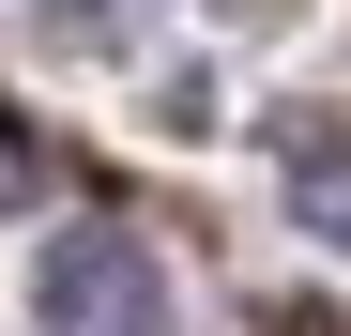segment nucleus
Here are the masks:
<instances>
[{"instance_id":"1","label":"nucleus","mask_w":351,"mask_h":336,"mask_svg":"<svg viewBox=\"0 0 351 336\" xmlns=\"http://www.w3.org/2000/svg\"><path fill=\"white\" fill-rule=\"evenodd\" d=\"M31 321L46 336H168V260L138 245V230H62L46 245V275H31Z\"/></svg>"},{"instance_id":"2","label":"nucleus","mask_w":351,"mask_h":336,"mask_svg":"<svg viewBox=\"0 0 351 336\" xmlns=\"http://www.w3.org/2000/svg\"><path fill=\"white\" fill-rule=\"evenodd\" d=\"M153 16H168V0H31V31L62 46V62H123Z\"/></svg>"},{"instance_id":"3","label":"nucleus","mask_w":351,"mask_h":336,"mask_svg":"<svg viewBox=\"0 0 351 336\" xmlns=\"http://www.w3.org/2000/svg\"><path fill=\"white\" fill-rule=\"evenodd\" d=\"M46 199H62V153H46L16 107H0V214H46Z\"/></svg>"},{"instance_id":"4","label":"nucleus","mask_w":351,"mask_h":336,"mask_svg":"<svg viewBox=\"0 0 351 336\" xmlns=\"http://www.w3.org/2000/svg\"><path fill=\"white\" fill-rule=\"evenodd\" d=\"M290 336H336V321H321V306H290Z\"/></svg>"}]
</instances>
